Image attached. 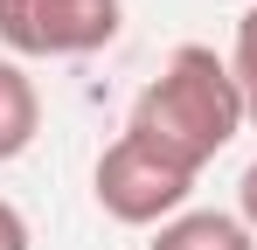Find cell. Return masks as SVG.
Wrapping results in <instances>:
<instances>
[{"instance_id":"obj_6","label":"cell","mask_w":257,"mask_h":250,"mask_svg":"<svg viewBox=\"0 0 257 250\" xmlns=\"http://www.w3.org/2000/svg\"><path fill=\"white\" fill-rule=\"evenodd\" d=\"M229 70H236V90H243V111L257 125V0L236 14V42H229Z\"/></svg>"},{"instance_id":"obj_2","label":"cell","mask_w":257,"mask_h":250,"mask_svg":"<svg viewBox=\"0 0 257 250\" xmlns=\"http://www.w3.org/2000/svg\"><path fill=\"white\" fill-rule=\"evenodd\" d=\"M90 195H97V208H104L111 222H125V229H160V222H174V215L188 208L195 167L167 160V153L146 146L139 132H118V139L97 153V167H90Z\"/></svg>"},{"instance_id":"obj_5","label":"cell","mask_w":257,"mask_h":250,"mask_svg":"<svg viewBox=\"0 0 257 250\" xmlns=\"http://www.w3.org/2000/svg\"><path fill=\"white\" fill-rule=\"evenodd\" d=\"M35 132H42V90L14 56H0V167L21 160L35 146Z\"/></svg>"},{"instance_id":"obj_8","label":"cell","mask_w":257,"mask_h":250,"mask_svg":"<svg viewBox=\"0 0 257 250\" xmlns=\"http://www.w3.org/2000/svg\"><path fill=\"white\" fill-rule=\"evenodd\" d=\"M236 215H243V222L257 229V160L243 167V181H236Z\"/></svg>"},{"instance_id":"obj_4","label":"cell","mask_w":257,"mask_h":250,"mask_svg":"<svg viewBox=\"0 0 257 250\" xmlns=\"http://www.w3.org/2000/svg\"><path fill=\"white\" fill-rule=\"evenodd\" d=\"M153 250H257V229L229 208H181L153 229Z\"/></svg>"},{"instance_id":"obj_7","label":"cell","mask_w":257,"mask_h":250,"mask_svg":"<svg viewBox=\"0 0 257 250\" xmlns=\"http://www.w3.org/2000/svg\"><path fill=\"white\" fill-rule=\"evenodd\" d=\"M28 243H35V236H28V215L14 202H0V250H28Z\"/></svg>"},{"instance_id":"obj_1","label":"cell","mask_w":257,"mask_h":250,"mask_svg":"<svg viewBox=\"0 0 257 250\" xmlns=\"http://www.w3.org/2000/svg\"><path fill=\"white\" fill-rule=\"evenodd\" d=\"M243 125H250V111H243V90H236L229 56H215L209 42H181L167 63H160V77L132 97L125 132H139L167 160L202 174Z\"/></svg>"},{"instance_id":"obj_3","label":"cell","mask_w":257,"mask_h":250,"mask_svg":"<svg viewBox=\"0 0 257 250\" xmlns=\"http://www.w3.org/2000/svg\"><path fill=\"white\" fill-rule=\"evenodd\" d=\"M125 28V0H0V42L7 56H97Z\"/></svg>"}]
</instances>
